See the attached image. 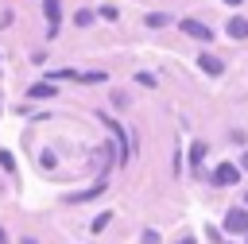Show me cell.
Returning <instances> with one entry per match:
<instances>
[{
    "mask_svg": "<svg viewBox=\"0 0 248 244\" xmlns=\"http://www.w3.org/2000/svg\"><path fill=\"white\" fill-rule=\"evenodd\" d=\"M108 221H112V213H101V217H97V221H93V232H101V229H105V225H108Z\"/></svg>",
    "mask_w": 248,
    "mask_h": 244,
    "instance_id": "14",
    "label": "cell"
},
{
    "mask_svg": "<svg viewBox=\"0 0 248 244\" xmlns=\"http://www.w3.org/2000/svg\"><path fill=\"white\" fill-rule=\"evenodd\" d=\"M225 229H229V232H244V236H248V213H244V209H229Z\"/></svg>",
    "mask_w": 248,
    "mask_h": 244,
    "instance_id": "4",
    "label": "cell"
},
{
    "mask_svg": "<svg viewBox=\"0 0 248 244\" xmlns=\"http://www.w3.org/2000/svg\"><path fill=\"white\" fill-rule=\"evenodd\" d=\"M178 27H182V31L190 35V39H202V43H205V39H213V31H209L205 23H198V19H182Z\"/></svg>",
    "mask_w": 248,
    "mask_h": 244,
    "instance_id": "5",
    "label": "cell"
},
{
    "mask_svg": "<svg viewBox=\"0 0 248 244\" xmlns=\"http://www.w3.org/2000/svg\"><path fill=\"white\" fill-rule=\"evenodd\" d=\"M97 120H101V124H105V128L116 136V143H120V163H128V136H124V128H120V124H116L108 112H97Z\"/></svg>",
    "mask_w": 248,
    "mask_h": 244,
    "instance_id": "1",
    "label": "cell"
},
{
    "mask_svg": "<svg viewBox=\"0 0 248 244\" xmlns=\"http://www.w3.org/2000/svg\"><path fill=\"white\" fill-rule=\"evenodd\" d=\"M198 66H202L209 77H221V74H225V62H221L217 54H198Z\"/></svg>",
    "mask_w": 248,
    "mask_h": 244,
    "instance_id": "6",
    "label": "cell"
},
{
    "mask_svg": "<svg viewBox=\"0 0 248 244\" xmlns=\"http://www.w3.org/2000/svg\"><path fill=\"white\" fill-rule=\"evenodd\" d=\"M225 27H229V39H248V19H240V15H232V19L225 23Z\"/></svg>",
    "mask_w": 248,
    "mask_h": 244,
    "instance_id": "9",
    "label": "cell"
},
{
    "mask_svg": "<svg viewBox=\"0 0 248 244\" xmlns=\"http://www.w3.org/2000/svg\"><path fill=\"white\" fill-rule=\"evenodd\" d=\"M205 151H209L205 143H194V147H190V159H194V167H202V159H205Z\"/></svg>",
    "mask_w": 248,
    "mask_h": 244,
    "instance_id": "11",
    "label": "cell"
},
{
    "mask_svg": "<svg viewBox=\"0 0 248 244\" xmlns=\"http://www.w3.org/2000/svg\"><path fill=\"white\" fill-rule=\"evenodd\" d=\"M74 23H78V27H89V23H93V12H89V8H81V12L74 15Z\"/></svg>",
    "mask_w": 248,
    "mask_h": 244,
    "instance_id": "12",
    "label": "cell"
},
{
    "mask_svg": "<svg viewBox=\"0 0 248 244\" xmlns=\"http://www.w3.org/2000/svg\"><path fill=\"white\" fill-rule=\"evenodd\" d=\"M143 244H159V232H155V229H147V232H143Z\"/></svg>",
    "mask_w": 248,
    "mask_h": 244,
    "instance_id": "15",
    "label": "cell"
},
{
    "mask_svg": "<svg viewBox=\"0 0 248 244\" xmlns=\"http://www.w3.org/2000/svg\"><path fill=\"white\" fill-rule=\"evenodd\" d=\"M178 244H194V240H190V236H186V240H178Z\"/></svg>",
    "mask_w": 248,
    "mask_h": 244,
    "instance_id": "18",
    "label": "cell"
},
{
    "mask_svg": "<svg viewBox=\"0 0 248 244\" xmlns=\"http://www.w3.org/2000/svg\"><path fill=\"white\" fill-rule=\"evenodd\" d=\"M19 244H39V240H31V236H27V240H19Z\"/></svg>",
    "mask_w": 248,
    "mask_h": 244,
    "instance_id": "16",
    "label": "cell"
},
{
    "mask_svg": "<svg viewBox=\"0 0 248 244\" xmlns=\"http://www.w3.org/2000/svg\"><path fill=\"white\" fill-rule=\"evenodd\" d=\"M54 93H58V89H54L50 81H35V85L27 89V97H35V101H46V97H54Z\"/></svg>",
    "mask_w": 248,
    "mask_h": 244,
    "instance_id": "7",
    "label": "cell"
},
{
    "mask_svg": "<svg viewBox=\"0 0 248 244\" xmlns=\"http://www.w3.org/2000/svg\"><path fill=\"white\" fill-rule=\"evenodd\" d=\"M143 23H147V27H167V23H170V15H163V12H151Z\"/></svg>",
    "mask_w": 248,
    "mask_h": 244,
    "instance_id": "10",
    "label": "cell"
},
{
    "mask_svg": "<svg viewBox=\"0 0 248 244\" xmlns=\"http://www.w3.org/2000/svg\"><path fill=\"white\" fill-rule=\"evenodd\" d=\"M4 240H8V236H4V229H0V244H4Z\"/></svg>",
    "mask_w": 248,
    "mask_h": 244,
    "instance_id": "17",
    "label": "cell"
},
{
    "mask_svg": "<svg viewBox=\"0 0 248 244\" xmlns=\"http://www.w3.org/2000/svg\"><path fill=\"white\" fill-rule=\"evenodd\" d=\"M225 4H232V8H236V4H240V0H225Z\"/></svg>",
    "mask_w": 248,
    "mask_h": 244,
    "instance_id": "19",
    "label": "cell"
},
{
    "mask_svg": "<svg viewBox=\"0 0 248 244\" xmlns=\"http://www.w3.org/2000/svg\"><path fill=\"white\" fill-rule=\"evenodd\" d=\"M97 194H105V182H97V186H89V190H81V194H66V201L78 205V201H89V198H97Z\"/></svg>",
    "mask_w": 248,
    "mask_h": 244,
    "instance_id": "8",
    "label": "cell"
},
{
    "mask_svg": "<svg viewBox=\"0 0 248 244\" xmlns=\"http://www.w3.org/2000/svg\"><path fill=\"white\" fill-rule=\"evenodd\" d=\"M213 182H217V186H232V182H240V170H236L232 163H221V167L213 170Z\"/></svg>",
    "mask_w": 248,
    "mask_h": 244,
    "instance_id": "3",
    "label": "cell"
},
{
    "mask_svg": "<svg viewBox=\"0 0 248 244\" xmlns=\"http://www.w3.org/2000/svg\"><path fill=\"white\" fill-rule=\"evenodd\" d=\"M43 12H46V39H54L58 35V27H62V8H58V0H43Z\"/></svg>",
    "mask_w": 248,
    "mask_h": 244,
    "instance_id": "2",
    "label": "cell"
},
{
    "mask_svg": "<svg viewBox=\"0 0 248 244\" xmlns=\"http://www.w3.org/2000/svg\"><path fill=\"white\" fill-rule=\"evenodd\" d=\"M0 167H4V170H8V174H12V170H16V159H12V155H8V151H0Z\"/></svg>",
    "mask_w": 248,
    "mask_h": 244,
    "instance_id": "13",
    "label": "cell"
}]
</instances>
